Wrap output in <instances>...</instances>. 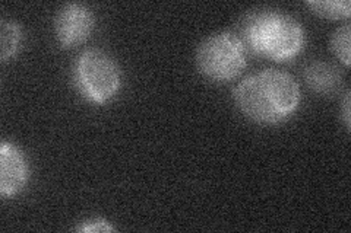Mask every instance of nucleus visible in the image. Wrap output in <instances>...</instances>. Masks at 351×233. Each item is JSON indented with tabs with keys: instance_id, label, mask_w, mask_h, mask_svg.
<instances>
[{
	"instance_id": "39448f33",
	"label": "nucleus",
	"mask_w": 351,
	"mask_h": 233,
	"mask_svg": "<svg viewBox=\"0 0 351 233\" xmlns=\"http://www.w3.org/2000/svg\"><path fill=\"white\" fill-rule=\"evenodd\" d=\"M94 15L82 3L63 5L54 18V34L63 47L69 49L82 44L94 29Z\"/></svg>"
},
{
	"instance_id": "9b49d317",
	"label": "nucleus",
	"mask_w": 351,
	"mask_h": 233,
	"mask_svg": "<svg viewBox=\"0 0 351 233\" xmlns=\"http://www.w3.org/2000/svg\"><path fill=\"white\" fill-rule=\"evenodd\" d=\"M76 232H86V233L113 232V226L104 219H94V220L84 221V223H81L78 228H76Z\"/></svg>"
},
{
	"instance_id": "6e6552de",
	"label": "nucleus",
	"mask_w": 351,
	"mask_h": 233,
	"mask_svg": "<svg viewBox=\"0 0 351 233\" xmlns=\"http://www.w3.org/2000/svg\"><path fill=\"white\" fill-rule=\"evenodd\" d=\"M22 38V32L15 20L3 19L0 24V59L9 60L16 54Z\"/></svg>"
},
{
	"instance_id": "423d86ee",
	"label": "nucleus",
	"mask_w": 351,
	"mask_h": 233,
	"mask_svg": "<svg viewBox=\"0 0 351 233\" xmlns=\"http://www.w3.org/2000/svg\"><path fill=\"white\" fill-rule=\"evenodd\" d=\"M29 176L24 153L14 143L2 141L0 146V194L14 197L27 185Z\"/></svg>"
},
{
	"instance_id": "9d476101",
	"label": "nucleus",
	"mask_w": 351,
	"mask_h": 233,
	"mask_svg": "<svg viewBox=\"0 0 351 233\" xmlns=\"http://www.w3.org/2000/svg\"><path fill=\"white\" fill-rule=\"evenodd\" d=\"M350 36L351 27L350 24H344L334 32L331 38V47L337 57L344 63L346 68L350 66Z\"/></svg>"
},
{
	"instance_id": "0eeeda50",
	"label": "nucleus",
	"mask_w": 351,
	"mask_h": 233,
	"mask_svg": "<svg viewBox=\"0 0 351 233\" xmlns=\"http://www.w3.org/2000/svg\"><path fill=\"white\" fill-rule=\"evenodd\" d=\"M303 76L311 90L321 95L334 94L341 85L343 76L334 64L326 61H312L304 68Z\"/></svg>"
},
{
	"instance_id": "1a4fd4ad",
	"label": "nucleus",
	"mask_w": 351,
	"mask_h": 233,
	"mask_svg": "<svg viewBox=\"0 0 351 233\" xmlns=\"http://www.w3.org/2000/svg\"><path fill=\"white\" fill-rule=\"evenodd\" d=\"M316 15H321L329 19L348 18L351 14L350 0H309L306 2Z\"/></svg>"
},
{
	"instance_id": "20e7f679",
	"label": "nucleus",
	"mask_w": 351,
	"mask_h": 233,
	"mask_svg": "<svg viewBox=\"0 0 351 233\" xmlns=\"http://www.w3.org/2000/svg\"><path fill=\"white\" fill-rule=\"evenodd\" d=\"M196 66L214 82H228L243 72L246 46L234 32L221 31L205 38L196 50Z\"/></svg>"
},
{
	"instance_id": "7ed1b4c3",
	"label": "nucleus",
	"mask_w": 351,
	"mask_h": 233,
	"mask_svg": "<svg viewBox=\"0 0 351 233\" xmlns=\"http://www.w3.org/2000/svg\"><path fill=\"white\" fill-rule=\"evenodd\" d=\"M73 77L78 91L94 104H106L122 86V74L112 55L98 49L85 50L75 61Z\"/></svg>"
},
{
	"instance_id": "f257e3e1",
	"label": "nucleus",
	"mask_w": 351,
	"mask_h": 233,
	"mask_svg": "<svg viewBox=\"0 0 351 233\" xmlns=\"http://www.w3.org/2000/svg\"><path fill=\"white\" fill-rule=\"evenodd\" d=\"M234 101L241 113L255 123L277 124L299 108L300 87L287 72L265 69L237 85Z\"/></svg>"
},
{
	"instance_id": "f8f14e48",
	"label": "nucleus",
	"mask_w": 351,
	"mask_h": 233,
	"mask_svg": "<svg viewBox=\"0 0 351 233\" xmlns=\"http://www.w3.org/2000/svg\"><path fill=\"white\" fill-rule=\"evenodd\" d=\"M344 121H346L347 128H350L351 118H350V94L348 92H347L346 99H344Z\"/></svg>"
},
{
	"instance_id": "f03ea898",
	"label": "nucleus",
	"mask_w": 351,
	"mask_h": 233,
	"mask_svg": "<svg viewBox=\"0 0 351 233\" xmlns=\"http://www.w3.org/2000/svg\"><path fill=\"white\" fill-rule=\"evenodd\" d=\"M243 42L252 51L285 61L298 55L304 44V29L298 19L278 10H259L247 16Z\"/></svg>"
}]
</instances>
